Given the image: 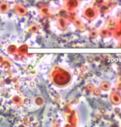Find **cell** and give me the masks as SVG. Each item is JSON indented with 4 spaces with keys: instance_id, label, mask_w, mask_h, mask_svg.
<instances>
[{
    "instance_id": "obj_1",
    "label": "cell",
    "mask_w": 121,
    "mask_h": 127,
    "mask_svg": "<svg viewBox=\"0 0 121 127\" xmlns=\"http://www.w3.org/2000/svg\"><path fill=\"white\" fill-rule=\"evenodd\" d=\"M52 80L55 85L65 87L72 81V74L69 70L62 67H56L53 71Z\"/></svg>"
},
{
    "instance_id": "obj_2",
    "label": "cell",
    "mask_w": 121,
    "mask_h": 127,
    "mask_svg": "<svg viewBox=\"0 0 121 127\" xmlns=\"http://www.w3.org/2000/svg\"><path fill=\"white\" fill-rule=\"evenodd\" d=\"M82 15L83 18L87 21H92L95 20L99 15V9L93 5H87L83 8L82 12Z\"/></svg>"
},
{
    "instance_id": "obj_3",
    "label": "cell",
    "mask_w": 121,
    "mask_h": 127,
    "mask_svg": "<svg viewBox=\"0 0 121 127\" xmlns=\"http://www.w3.org/2000/svg\"><path fill=\"white\" fill-rule=\"evenodd\" d=\"M116 5V2L115 0H108V1H105L102 2L101 7H100V10H101L102 12L104 13H107L110 11L114 8L115 6Z\"/></svg>"
},
{
    "instance_id": "obj_4",
    "label": "cell",
    "mask_w": 121,
    "mask_h": 127,
    "mask_svg": "<svg viewBox=\"0 0 121 127\" xmlns=\"http://www.w3.org/2000/svg\"><path fill=\"white\" fill-rule=\"evenodd\" d=\"M80 4V0H66V7L67 10H69V12H75L77 9V7H79Z\"/></svg>"
},
{
    "instance_id": "obj_5",
    "label": "cell",
    "mask_w": 121,
    "mask_h": 127,
    "mask_svg": "<svg viewBox=\"0 0 121 127\" xmlns=\"http://www.w3.org/2000/svg\"><path fill=\"white\" fill-rule=\"evenodd\" d=\"M110 101L115 106L120 105L121 104V94L117 90L113 91L110 94Z\"/></svg>"
},
{
    "instance_id": "obj_6",
    "label": "cell",
    "mask_w": 121,
    "mask_h": 127,
    "mask_svg": "<svg viewBox=\"0 0 121 127\" xmlns=\"http://www.w3.org/2000/svg\"><path fill=\"white\" fill-rule=\"evenodd\" d=\"M112 36L121 40V21L116 22V25L112 31Z\"/></svg>"
},
{
    "instance_id": "obj_7",
    "label": "cell",
    "mask_w": 121,
    "mask_h": 127,
    "mask_svg": "<svg viewBox=\"0 0 121 127\" xmlns=\"http://www.w3.org/2000/svg\"><path fill=\"white\" fill-rule=\"evenodd\" d=\"M98 34H99L100 36H101L103 38H106V37L111 36L112 32L105 27H102V28L98 30Z\"/></svg>"
},
{
    "instance_id": "obj_8",
    "label": "cell",
    "mask_w": 121,
    "mask_h": 127,
    "mask_svg": "<svg viewBox=\"0 0 121 127\" xmlns=\"http://www.w3.org/2000/svg\"><path fill=\"white\" fill-rule=\"evenodd\" d=\"M99 88L100 89V91H104V92H108L110 88H111V84L108 82V81L105 80L100 82V85H99Z\"/></svg>"
},
{
    "instance_id": "obj_9",
    "label": "cell",
    "mask_w": 121,
    "mask_h": 127,
    "mask_svg": "<svg viewBox=\"0 0 121 127\" xmlns=\"http://www.w3.org/2000/svg\"><path fill=\"white\" fill-rule=\"evenodd\" d=\"M58 26L60 29H65L68 27V22L64 18H60L58 21Z\"/></svg>"
},
{
    "instance_id": "obj_10",
    "label": "cell",
    "mask_w": 121,
    "mask_h": 127,
    "mask_svg": "<svg viewBox=\"0 0 121 127\" xmlns=\"http://www.w3.org/2000/svg\"><path fill=\"white\" fill-rule=\"evenodd\" d=\"M73 24L75 25V27H76L77 28H80V27H84V25L82 24V22L77 18H75L74 20H73Z\"/></svg>"
},
{
    "instance_id": "obj_11",
    "label": "cell",
    "mask_w": 121,
    "mask_h": 127,
    "mask_svg": "<svg viewBox=\"0 0 121 127\" xmlns=\"http://www.w3.org/2000/svg\"><path fill=\"white\" fill-rule=\"evenodd\" d=\"M97 35H99V34H98V30H92V31H91L89 32V36L92 38L97 37Z\"/></svg>"
},
{
    "instance_id": "obj_12",
    "label": "cell",
    "mask_w": 121,
    "mask_h": 127,
    "mask_svg": "<svg viewBox=\"0 0 121 127\" xmlns=\"http://www.w3.org/2000/svg\"><path fill=\"white\" fill-rule=\"evenodd\" d=\"M36 101H37V103H38L39 105H42L43 104V99L41 97H38L36 99Z\"/></svg>"
}]
</instances>
